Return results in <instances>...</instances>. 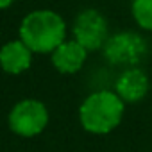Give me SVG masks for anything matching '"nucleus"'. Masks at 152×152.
Listing matches in <instances>:
<instances>
[{
  "label": "nucleus",
  "mask_w": 152,
  "mask_h": 152,
  "mask_svg": "<svg viewBox=\"0 0 152 152\" xmlns=\"http://www.w3.org/2000/svg\"><path fill=\"white\" fill-rule=\"evenodd\" d=\"M66 36L64 20L50 9H36L20 23V39L32 54H52Z\"/></svg>",
  "instance_id": "f257e3e1"
},
{
  "label": "nucleus",
  "mask_w": 152,
  "mask_h": 152,
  "mask_svg": "<svg viewBox=\"0 0 152 152\" xmlns=\"http://www.w3.org/2000/svg\"><path fill=\"white\" fill-rule=\"evenodd\" d=\"M125 102L115 91H95L84 99L79 107V122L91 134H107L116 129L124 118Z\"/></svg>",
  "instance_id": "f03ea898"
},
{
  "label": "nucleus",
  "mask_w": 152,
  "mask_h": 152,
  "mask_svg": "<svg viewBox=\"0 0 152 152\" xmlns=\"http://www.w3.org/2000/svg\"><path fill=\"white\" fill-rule=\"evenodd\" d=\"M48 109L36 99H25L13 106L9 113V129L22 138H34L48 125Z\"/></svg>",
  "instance_id": "7ed1b4c3"
},
{
  "label": "nucleus",
  "mask_w": 152,
  "mask_h": 152,
  "mask_svg": "<svg viewBox=\"0 0 152 152\" xmlns=\"http://www.w3.org/2000/svg\"><path fill=\"white\" fill-rule=\"evenodd\" d=\"M102 52H104V57L111 64H120V66L132 68L145 57L147 41L140 34L131 32V31L116 32V34L109 36Z\"/></svg>",
  "instance_id": "20e7f679"
},
{
  "label": "nucleus",
  "mask_w": 152,
  "mask_h": 152,
  "mask_svg": "<svg viewBox=\"0 0 152 152\" xmlns=\"http://www.w3.org/2000/svg\"><path fill=\"white\" fill-rule=\"evenodd\" d=\"M72 32L73 39L83 45L88 52L102 50L106 41L109 39L107 20L95 9H86L75 16Z\"/></svg>",
  "instance_id": "39448f33"
},
{
  "label": "nucleus",
  "mask_w": 152,
  "mask_h": 152,
  "mask_svg": "<svg viewBox=\"0 0 152 152\" xmlns=\"http://www.w3.org/2000/svg\"><path fill=\"white\" fill-rule=\"evenodd\" d=\"M148 90H150L148 77H147V73L143 70H140L138 66L125 68L120 73V77L116 81V86H115V93L124 102H140L141 99H145Z\"/></svg>",
  "instance_id": "423d86ee"
},
{
  "label": "nucleus",
  "mask_w": 152,
  "mask_h": 152,
  "mask_svg": "<svg viewBox=\"0 0 152 152\" xmlns=\"http://www.w3.org/2000/svg\"><path fill=\"white\" fill-rule=\"evenodd\" d=\"M86 57H88V50L83 45H79L75 39L63 41L50 54L52 64L59 73H75V72H79L84 66Z\"/></svg>",
  "instance_id": "0eeeda50"
},
{
  "label": "nucleus",
  "mask_w": 152,
  "mask_h": 152,
  "mask_svg": "<svg viewBox=\"0 0 152 152\" xmlns=\"http://www.w3.org/2000/svg\"><path fill=\"white\" fill-rule=\"evenodd\" d=\"M31 63H32V50L22 39L7 41L0 48V68L6 73L11 75L23 73L25 70L31 68Z\"/></svg>",
  "instance_id": "6e6552de"
},
{
  "label": "nucleus",
  "mask_w": 152,
  "mask_h": 152,
  "mask_svg": "<svg viewBox=\"0 0 152 152\" xmlns=\"http://www.w3.org/2000/svg\"><path fill=\"white\" fill-rule=\"evenodd\" d=\"M131 13L141 29L152 32V0H132Z\"/></svg>",
  "instance_id": "1a4fd4ad"
},
{
  "label": "nucleus",
  "mask_w": 152,
  "mask_h": 152,
  "mask_svg": "<svg viewBox=\"0 0 152 152\" xmlns=\"http://www.w3.org/2000/svg\"><path fill=\"white\" fill-rule=\"evenodd\" d=\"M13 2H15V0H0V11L7 9L9 6H13Z\"/></svg>",
  "instance_id": "9d476101"
}]
</instances>
